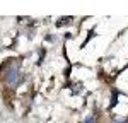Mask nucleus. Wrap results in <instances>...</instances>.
<instances>
[{
	"label": "nucleus",
	"instance_id": "nucleus-1",
	"mask_svg": "<svg viewBox=\"0 0 128 123\" xmlns=\"http://www.w3.org/2000/svg\"><path fill=\"white\" fill-rule=\"evenodd\" d=\"M84 123H94V118H89L87 122H84Z\"/></svg>",
	"mask_w": 128,
	"mask_h": 123
}]
</instances>
